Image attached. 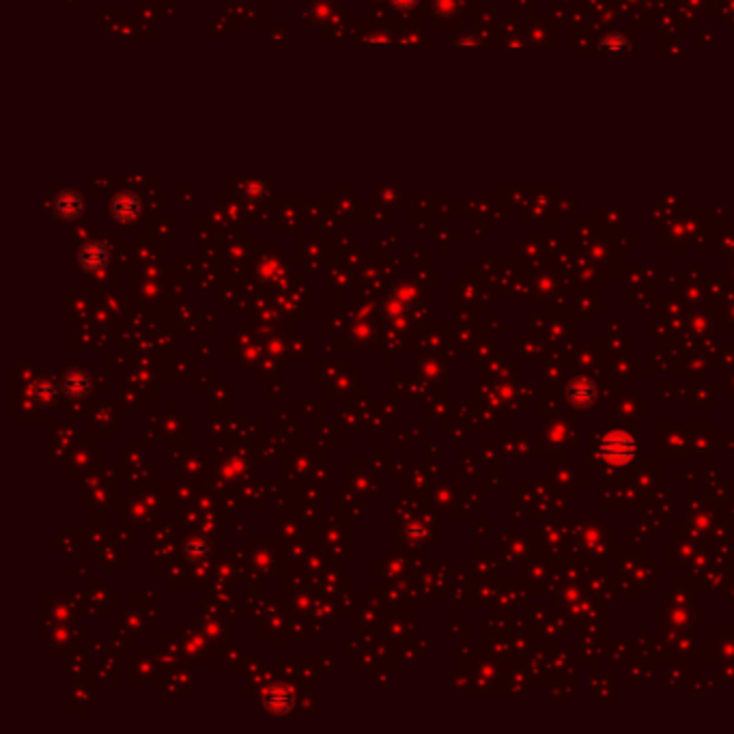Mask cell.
<instances>
[{"instance_id": "1", "label": "cell", "mask_w": 734, "mask_h": 734, "mask_svg": "<svg viewBox=\"0 0 734 734\" xmlns=\"http://www.w3.org/2000/svg\"><path fill=\"white\" fill-rule=\"evenodd\" d=\"M601 456L612 466H629L635 459V439L624 431H612L601 439Z\"/></svg>"}, {"instance_id": "5", "label": "cell", "mask_w": 734, "mask_h": 734, "mask_svg": "<svg viewBox=\"0 0 734 734\" xmlns=\"http://www.w3.org/2000/svg\"><path fill=\"white\" fill-rule=\"evenodd\" d=\"M595 386L586 379H577L569 386V401L579 407H588L595 401Z\"/></svg>"}, {"instance_id": "7", "label": "cell", "mask_w": 734, "mask_h": 734, "mask_svg": "<svg viewBox=\"0 0 734 734\" xmlns=\"http://www.w3.org/2000/svg\"><path fill=\"white\" fill-rule=\"evenodd\" d=\"M411 3H413V0H394V5H398V7H407Z\"/></svg>"}, {"instance_id": "6", "label": "cell", "mask_w": 734, "mask_h": 734, "mask_svg": "<svg viewBox=\"0 0 734 734\" xmlns=\"http://www.w3.org/2000/svg\"><path fill=\"white\" fill-rule=\"evenodd\" d=\"M65 390H67L69 394H74V396L85 394V392L89 390V379H87V377L82 375L80 370H76V373H71V375L65 377Z\"/></svg>"}, {"instance_id": "2", "label": "cell", "mask_w": 734, "mask_h": 734, "mask_svg": "<svg viewBox=\"0 0 734 734\" xmlns=\"http://www.w3.org/2000/svg\"><path fill=\"white\" fill-rule=\"evenodd\" d=\"M110 209H112V214H114L117 220L130 222V220H134L140 214V200H138V196L125 192V194H119V196L112 198Z\"/></svg>"}, {"instance_id": "4", "label": "cell", "mask_w": 734, "mask_h": 734, "mask_svg": "<svg viewBox=\"0 0 734 734\" xmlns=\"http://www.w3.org/2000/svg\"><path fill=\"white\" fill-rule=\"evenodd\" d=\"M56 212L60 218L71 220L82 214V196L76 192H62L56 198Z\"/></svg>"}, {"instance_id": "3", "label": "cell", "mask_w": 734, "mask_h": 734, "mask_svg": "<svg viewBox=\"0 0 734 734\" xmlns=\"http://www.w3.org/2000/svg\"><path fill=\"white\" fill-rule=\"evenodd\" d=\"M78 261L85 269L97 271V269H101L103 265L108 263V253H106V248H103L101 244H87L85 248L80 250Z\"/></svg>"}]
</instances>
